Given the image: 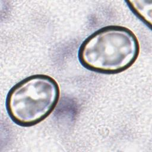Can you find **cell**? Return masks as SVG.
<instances>
[{
    "label": "cell",
    "mask_w": 152,
    "mask_h": 152,
    "mask_svg": "<svg viewBox=\"0 0 152 152\" xmlns=\"http://www.w3.org/2000/svg\"><path fill=\"white\" fill-rule=\"evenodd\" d=\"M140 51L139 41L132 30L122 26L110 25L98 29L82 42L78 58L88 70L115 74L130 68Z\"/></svg>",
    "instance_id": "6da1fadb"
},
{
    "label": "cell",
    "mask_w": 152,
    "mask_h": 152,
    "mask_svg": "<svg viewBox=\"0 0 152 152\" xmlns=\"http://www.w3.org/2000/svg\"><path fill=\"white\" fill-rule=\"evenodd\" d=\"M60 88L49 75L35 74L15 84L8 91L5 107L13 122L23 127L39 124L56 107Z\"/></svg>",
    "instance_id": "7a4b0ae2"
},
{
    "label": "cell",
    "mask_w": 152,
    "mask_h": 152,
    "mask_svg": "<svg viewBox=\"0 0 152 152\" xmlns=\"http://www.w3.org/2000/svg\"><path fill=\"white\" fill-rule=\"evenodd\" d=\"M147 1H126L131 11L142 21L146 26L151 28V2Z\"/></svg>",
    "instance_id": "3957f363"
}]
</instances>
